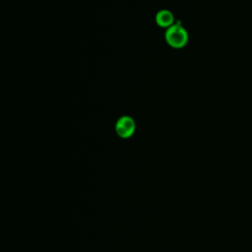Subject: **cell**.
I'll use <instances>...</instances> for the list:
<instances>
[{
  "mask_svg": "<svg viewBox=\"0 0 252 252\" xmlns=\"http://www.w3.org/2000/svg\"><path fill=\"white\" fill-rule=\"evenodd\" d=\"M165 40L168 45L173 48H181L188 42L187 31L183 28L180 22L174 23L171 27L165 30Z\"/></svg>",
  "mask_w": 252,
  "mask_h": 252,
  "instance_id": "6da1fadb",
  "label": "cell"
},
{
  "mask_svg": "<svg viewBox=\"0 0 252 252\" xmlns=\"http://www.w3.org/2000/svg\"><path fill=\"white\" fill-rule=\"evenodd\" d=\"M136 130L135 120L128 115L121 116L115 123V132L122 139H128L133 136Z\"/></svg>",
  "mask_w": 252,
  "mask_h": 252,
  "instance_id": "7a4b0ae2",
  "label": "cell"
},
{
  "mask_svg": "<svg viewBox=\"0 0 252 252\" xmlns=\"http://www.w3.org/2000/svg\"><path fill=\"white\" fill-rule=\"evenodd\" d=\"M155 20L159 27L165 28V29L171 27L175 23L173 14L169 10H165V9L158 11L156 15Z\"/></svg>",
  "mask_w": 252,
  "mask_h": 252,
  "instance_id": "3957f363",
  "label": "cell"
}]
</instances>
